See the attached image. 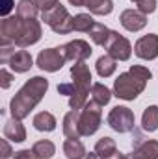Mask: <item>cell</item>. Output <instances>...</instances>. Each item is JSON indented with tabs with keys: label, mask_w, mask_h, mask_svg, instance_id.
<instances>
[{
	"label": "cell",
	"mask_w": 158,
	"mask_h": 159,
	"mask_svg": "<svg viewBox=\"0 0 158 159\" xmlns=\"http://www.w3.org/2000/svg\"><path fill=\"white\" fill-rule=\"evenodd\" d=\"M43 35L41 22L37 19H22L19 15H11L2 19L0 22V46H19L28 48L36 44Z\"/></svg>",
	"instance_id": "1"
},
{
	"label": "cell",
	"mask_w": 158,
	"mask_h": 159,
	"mask_svg": "<svg viewBox=\"0 0 158 159\" xmlns=\"http://www.w3.org/2000/svg\"><path fill=\"white\" fill-rule=\"evenodd\" d=\"M47 91H48V80H45L43 76H34V78L26 80L24 85L17 91V94L9 102L11 117L19 120L26 119L30 111L43 100Z\"/></svg>",
	"instance_id": "2"
},
{
	"label": "cell",
	"mask_w": 158,
	"mask_h": 159,
	"mask_svg": "<svg viewBox=\"0 0 158 159\" xmlns=\"http://www.w3.org/2000/svg\"><path fill=\"white\" fill-rule=\"evenodd\" d=\"M153 72L143 65H130L126 72H121L114 81V96L121 100H136L147 87Z\"/></svg>",
	"instance_id": "3"
},
{
	"label": "cell",
	"mask_w": 158,
	"mask_h": 159,
	"mask_svg": "<svg viewBox=\"0 0 158 159\" xmlns=\"http://www.w3.org/2000/svg\"><path fill=\"white\" fill-rule=\"evenodd\" d=\"M71 78H73V83H75V94L69 96V107L80 111L87 104L89 89L93 87V83H91V70L86 65V61L75 63L71 67Z\"/></svg>",
	"instance_id": "4"
},
{
	"label": "cell",
	"mask_w": 158,
	"mask_h": 159,
	"mask_svg": "<svg viewBox=\"0 0 158 159\" xmlns=\"http://www.w3.org/2000/svg\"><path fill=\"white\" fill-rule=\"evenodd\" d=\"M41 20L52 28L54 34H60V35H65V34H71L75 32L73 24H75V17L69 15L67 7L62 6V4H56L54 7L47 9V11H41Z\"/></svg>",
	"instance_id": "5"
},
{
	"label": "cell",
	"mask_w": 158,
	"mask_h": 159,
	"mask_svg": "<svg viewBox=\"0 0 158 159\" xmlns=\"http://www.w3.org/2000/svg\"><path fill=\"white\" fill-rule=\"evenodd\" d=\"M101 107L102 106L97 104L95 100H87V104L80 109L78 128L82 137H89L101 128V122H102V109Z\"/></svg>",
	"instance_id": "6"
},
{
	"label": "cell",
	"mask_w": 158,
	"mask_h": 159,
	"mask_svg": "<svg viewBox=\"0 0 158 159\" xmlns=\"http://www.w3.org/2000/svg\"><path fill=\"white\" fill-rule=\"evenodd\" d=\"M108 126L117 131V133H128L134 129V124H136V117H134V111L126 106H116L110 113H108Z\"/></svg>",
	"instance_id": "7"
},
{
	"label": "cell",
	"mask_w": 158,
	"mask_h": 159,
	"mask_svg": "<svg viewBox=\"0 0 158 159\" xmlns=\"http://www.w3.org/2000/svg\"><path fill=\"white\" fill-rule=\"evenodd\" d=\"M104 50L114 59H117V61H126L132 56V44H130V41L126 39L125 35H121L119 32H114V30L110 32L108 39L104 43Z\"/></svg>",
	"instance_id": "8"
},
{
	"label": "cell",
	"mask_w": 158,
	"mask_h": 159,
	"mask_svg": "<svg viewBox=\"0 0 158 159\" xmlns=\"http://www.w3.org/2000/svg\"><path fill=\"white\" fill-rule=\"evenodd\" d=\"M65 61L67 59L63 56L62 46H58V48H45L37 56V67L41 70H45V72H58L65 65Z\"/></svg>",
	"instance_id": "9"
},
{
	"label": "cell",
	"mask_w": 158,
	"mask_h": 159,
	"mask_svg": "<svg viewBox=\"0 0 158 159\" xmlns=\"http://www.w3.org/2000/svg\"><path fill=\"white\" fill-rule=\"evenodd\" d=\"M62 50H63L65 59H67V61H73V63H82V61H86V59L91 56V52H93V48L89 46V43L84 41V39L69 41V43H65V44L62 46Z\"/></svg>",
	"instance_id": "10"
},
{
	"label": "cell",
	"mask_w": 158,
	"mask_h": 159,
	"mask_svg": "<svg viewBox=\"0 0 158 159\" xmlns=\"http://www.w3.org/2000/svg\"><path fill=\"white\" fill-rule=\"evenodd\" d=\"M134 54L140 59L151 61L158 57V35L156 34H147L134 43Z\"/></svg>",
	"instance_id": "11"
},
{
	"label": "cell",
	"mask_w": 158,
	"mask_h": 159,
	"mask_svg": "<svg viewBox=\"0 0 158 159\" xmlns=\"http://www.w3.org/2000/svg\"><path fill=\"white\" fill-rule=\"evenodd\" d=\"M119 22L128 32H140L147 26V15H143L138 9H125L119 15Z\"/></svg>",
	"instance_id": "12"
},
{
	"label": "cell",
	"mask_w": 158,
	"mask_h": 159,
	"mask_svg": "<svg viewBox=\"0 0 158 159\" xmlns=\"http://www.w3.org/2000/svg\"><path fill=\"white\" fill-rule=\"evenodd\" d=\"M71 6L75 7H87L91 15H110L114 11V2L112 0H69Z\"/></svg>",
	"instance_id": "13"
},
{
	"label": "cell",
	"mask_w": 158,
	"mask_h": 159,
	"mask_svg": "<svg viewBox=\"0 0 158 159\" xmlns=\"http://www.w3.org/2000/svg\"><path fill=\"white\" fill-rule=\"evenodd\" d=\"M125 159H158V141L155 139L141 141Z\"/></svg>",
	"instance_id": "14"
},
{
	"label": "cell",
	"mask_w": 158,
	"mask_h": 159,
	"mask_svg": "<svg viewBox=\"0 0 158 159\" xmlns=\"http://www.w3.org/2000/svg\"><path fill=\"white\" fill-rule=\"evenodd\" d=\"M7 65L11 67L13 72L22 74V72H28V70L34 67V59H32V56H30L28 50L21 48V50H15V52H13V56L9 57Z\"/></svg>",
	"instance_id": "15"
},
{
	"label": "cell",
	"mask_w": 158,
	"mask_h": 159,
	"mask_svg": "<svg viewBox=\"0 0 158 159\" xmlns=\"http://www.w3.org/2000/svg\"><path fill=\"white\" fill-rule=\"evenodd\" d=\"M4 137L11 143H24L26 141V128L19 119H11L4 124Z\"/></svg>",
	"instance_id": "16"
},
{
	"label": "cell",
	"mask_w": 158,
	"mask_h": 159,
	"mask_svg": "<svg viewBox=\"0 0 158 159\" xmlns=\"http://www.w3.org/2000/svg\"><path fill=\"white\" fill-rule=\"evenodd\" d=\"M78 117L80 111L71 109L65 117H63V135L67 139H80V128H78Z\"/></svg>",
	"instance_id": "17"
},
{
	"label": "cell",
	"mask_w": 158,
	"mask_h": 159,
	"mask_svg": "<svg viewBox=\"0 0 158 159\" xmlns=\"http://www.w3.org/2000/svg\"><path fill=\"white\" fill-rule=\"evenodd\" d=\"M63 154L67 159H86L87 152L80 139H65L63 143Z\"/></svg>",
	"instance_id": "18"
},
{
	"label": "cell",
	"mask_w": 158,
	"mask_h": 159,
	"mask_svg": "<svg viewBox=\"0 0 158 159\" xmlns=\"http://www.w3.org/2000/svg\"><path fill=\"white\" fill-rule=\"evenodd\" d=\"M95 69H97V74L101 78H110L116 72V69H117V59H114L110 54H104V56H101L97 59Z\"/></svg>",
	"instance_id": "19"
},
{
	"label": "cell",
	"mask_w": 158,
	"mask_h": 159,
	"mask_svg": "<svg viewBox=\"0 0 158 159\" xmlns=\"http://www.w3.org/2000/svg\"><path fill=\"white\" fill-rule=\"evenodd\" d=\"M32 124H34V128L37 129V131H54L56 129V117L52 115V113H48V111H39L34 120H32Z\"/></svg>",
	"instance_id": "20"
},
{
	"label": "cell",
	"mask_w": 158,
	"mask_h": 159,
	"mask_svg": "<svg viewBox=\"0 0 158 159\" xmlns=\"http://www.w3.org/2000/svg\"><path fill=\"white\" fill-rule=\"evenodd\" d=\"M93 152H95L97 159H104V157H108V156H112L114 152H117V144H116V141L112 137H102V139L97 141Z\"/></svg>",
	"instance_id": "21"
},
{
	"label": "cell",
	"mask_w": 158,
	"mask_h": 159,
	"mask_svg": "<svg viewBox=\"0 0 158 159\" xmlns=\"http://www.w3.org/2000/svg\"><path fill=\"white\" fill-rule=\"evenodd\" d=\"M141 128L145 131H156L158 129V106H149L141 115Z\"/></svg>",
	"instance_id": "22"
},
{
	"label": "cell",
	"mask_w": 158,
	"mask_h": 159,
	"mask_svg": "<svg viewBox=\"0 0 158 159\" xmlns=\"http://www.w3.org/2000/svg\"><path fill=\"white\" fill-rule=\"evenodd\" d=\"M32 152L36 154V157H37V159H50L54 154H56V146H54V143H52V141L43 139V141L34 143Z\"/></svg>",
	"instance_id": "23"
},
{
	"label": "cell",
	"mask_w": 158,
	"mask_h": 159,
	"mask_svg": "<svg viewBox=\"0 0 158 159\" xmlns=\"http://www.w3.org/2000/svg\"><path fill=\"white\" fill-rule=\"evenodd\" d=\"M39 11L41 9L36 6L34 0H19L15 15L22 17V19H37V13H39Z\"/></svg>",
	"instance_id": "24"
},
{
	"label": "cell",
	"mask_w": 158,
	"mask_h": 159,
	"mask_svg": "<svg viewBox=\"0 0 158 159\" xmlns=\"http://www.w3.org/2000/svg\"><path fill=\"white\" fill-rule=\"evenodd\" d=\"M91 100H95L101 106H106L112 100V91L104 83H93V87H91Z\"/></svg>",
	"instance_id": "25"
},
{
	"label": "cell",
	"mask_w": 158,
	"mask_h": 159,
	"mask_svg": "<svg viewBox=\"0 0 158 159\" xmlns=\"http://www.w3.org/2000/svg\"><path fill=\"white\" fill-rule=\"evenodd\" d=\"M110 32H112V30H108V26H104L102 22H97V20H95V24L91 26V30H89L87 34H89V37H91V41H93L95 44L104 46V43L108 39Z\"/></svg>",
	"instance_id": "26"
},
{
	"label": "cell",
	"mask_w": 158,
	"mask_h": 159,
	"mask_svg": "<svg viewBox=\"0 0 158 159\" xmlns=\"http://www.w3.org/2000/svg\"><path fill=\"white\" fill-rule=\"evenodd\" d=\"M93 24H95V20H93L91 13H78V15H75V24H73L75 32L87 34V32L91 30V26H93Z\"/></svg>",
	"instance_id": "27"
},
{
	"label": "cell",
	"mask_w": 158,
	"mask_h": 159,
	"mask_svg": "<svg viewBox=\"0 0 158 159\" xmlns=\"http://www.w3.org/2000/svg\"><path fill=\"white\" fill-rule=\"evenodd\" d=\"M136 9L141 11L143 15H151L156 9V0H136Z\"/></svg>",
	"instance_id": "28"
},
{
	"label": "cell",
	"mask_w": 158,
	"mask_h": 159,
	"mask_svg": "<svg viewBox=\"0 0 158 159\" xmlns=\"http://www.w3.org/2000/svg\"><path fill=\"white\" fill-rule=\"evenodd\" d=\"M11 81H13L11 72H7L6 69H2V70H0V87H2V89H7V87L11 85Z\"/></svg>",
	"instance_id": "29"
},
{
	"label": "cell",
	"mask_w": 158,
	"mask_h": 159,
	"mask_svg": "<svg viewBox=\"0 0 158 159\" xmlns=\"http://www.w3.org/2000/svg\"><path fill=\"white\" fill-rule=\"evenodd\" d=\"M58 93L65 94V96H73L75 94V83H60L58 85Z\"/></svg>",
	"instance_id": "30"
},
{
	"label": "cell",
	"mask_w": 158,
	"mask_h": 159,
	"mask_svg": "<svg viewBox=\"0 0 158 159\" xmlns=\"http://www.w3.org/2000/svg\"><path fill=\"white\" fill-rule=\"evenodd\" d=\"M34 2H36V6L39 7L41 11H47L50 7H54L56 4H60V0H34Z\"/></svg>",
	"instance_id": "31"
},
{
	"label": "cell",
	"mask_w": 158,
	"mask_h": 159,
	"mask_svg": "<svg viewBox=\"0 0 158 159\" xmlns=\"http://www.w3.org/2000/svg\"><path fill=\"white\" fill-rule=\"evenodd\" d=\"M0 146H2V154H0V157L2 159H9V157H13L11 154V146H9V143H7V139H2L0 141Z\"/></svg>",
	"instance_id": "32"
},
{
	"label": "cell",
	"mask_w": 158,
	"mask_h": 159,
	"mask_svg": "<svg viewBox=\"0 0 158 159\" xmlns=\"http://www.w3.org/2000/svg\"><path fill=\"white\" fill-rule=\"evenodd\" d=\"M13 159H37V157L32 150H19V152H15Z\"/></svg>",
	"instance_id": "33"
},
{
	"label": "cell",
	"mask_w": 158,
	"mask_h": 159,
	"mask_svg": "<svg viewBox=\"0 0 158 159\" xmlns=\"http://www.w3.org/2000/svg\"><path fill=\"white\" fill-rule=\"evenodd\" d=\"M13 6H15V4H13V0H4V4H2V7H0V13H2V17H4V19L9 15V11L13 9Z\"/></svg>",
	"instance_id": "34"
},
{
	"label": "cell",
	"mask_w": 158,
	"mask_h": 159,
	"mask_svg": "<svg viewBox=\"0 0 158 159\" xmlns=\"http://www.w3.org/2000/svg\"><path fill=\"white\" fill-rule=\"evenodd\" d=\"M126 157V156H125V154H121V152H114V154H112V156H108V157H104V159H125Z\"/></svg>",
	"instance_id": "35"
},
{
	"label": "cell",
	"mask_w": 158,
	"mask_h": 159,
	"mask_svg": "<svg viewBox=\"0 0 158 159\" xmlns=\"http://www.w3.org/2000/svg\"><path fill=\"white\" fill-rule=\"evenodd\" d=\"M132 2H136V0H132Z\"/></svg>",
	"instance_id": "36"
}]
</instances>
